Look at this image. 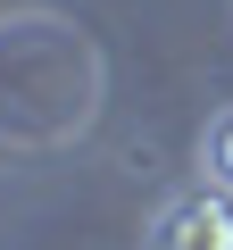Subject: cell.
Instances as JSON below:
<instances>
[{
	"mask_svg": "<svg viewBox=\"0 0 233 250\" xmlns=\"http://www.w3.org/2000/svg\"><path fill=\"white\" fill-rule=\"evenodd\" d=\"M150 250H233V200H216V192L175 200V208L158 217Z\"/></svg>",
	"mask_w": 233,
	"mask_h": 250,
	"instance_id": "6da1fadb",
	"label": "cell"
},
{
	"mask_svg": "<svg viewBox=\"0 0 233 250\" xmlns=\"http://www.w3.org/2000/svg\"><path fill=\"white\" fill-rule=\"evenodd\" d=\"M216 175H225V184H233V117H225V125H216Z\"/></svg>",
	"mask_w": 233,
	"mask_h": 250,
	"instance_id": "7a4b0ae2",
	"label": "cell"
}]
</instances>
